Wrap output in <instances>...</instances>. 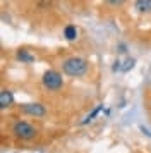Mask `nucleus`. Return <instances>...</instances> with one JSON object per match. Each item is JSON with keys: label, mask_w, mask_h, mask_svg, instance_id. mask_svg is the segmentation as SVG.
<instances>
[{"label": "nucleus", "mask_w": 151, "mask_h": 153, "mask_svg": "<svg viewBox=\"0 0 151 153\" xmlns=\"http://www.w3.org/2000/svg\"><path fill=\"white\" fill-rule=\"evenodd\" d=\"M41 81H43V86L48 91H58L64 86V79L57 71H47L41 77Z\"/></svg>", "instance_id": "3"}, {"label": "nucleus", "mask_w": 151, "mask_h": 153, "mask_svg": "<svg viewBox=\"0 0 151 153\" xmlns=\"http://www.w3.org/2000/svg\"><path fill=\"white\" fill-rule=\"evenodd\" d=\"M19 108L22 114L31 115V117H45L47 115V108L41 103H22L19 105Z\"/></svg>", "instance_id": "4"}, {"label": "nucleus", "mask_w": 151, "mask_h": 153, "mask_svg": "<svg viewBox=\"0 0 151 153\" xmlns=\"http://www.w3.org/2000/svg\"><path fill=\"white\" fill-rule=\"evenodd\" d=\"M14 102V97H12V91L9 90H2L0 91V107H2V110H5L9 108Z\"/></svg>", "instance_id": "5"}, {"label": "nucleus", "mask_w": 151, "mask_h": 153, "mask_svg": "<svg viewBox=\"0 0 151 153\" xmlns=\"http://www.w3.org/2000/svg\"><path fill=\"white\" fill-rule=\"evenodd\" d=\"M134 9L141 14H148V12H151V0H136Z\"/></svg>", "instance_id": "6"}, {"label": "nucleus", "mask_w": 151, "mask_h": 153, "mask_svg": "<svg viewBox=\"0 0 151 153\" xmlns=\"http://www.w3.org/2000/svg\"><path fill=\"white\" fill-rule=\"evenodd\" d=\"M64 36H65V40H69V42H74L76 38H77V29H76V26H67V28L64 29Z\"/></svg>", "instance_id": "8"}, {"label": "nucleus", "mask_w": 151, "mask_h": 153, "mask_svg": "<svg viewBox=\"0 0 151 153\" xmlns=\"http://www.w3.org/2000/svg\"><path fill=\"white\" fill-rule=\"evenodd\" d=\"M105 2H107V4H110V5H122L125 0H105Z\"/></svg>", "instance_id": "9"}, {"label": "nucleus", "mask_w": 151, "mask_h": 153, "mask_svg": "<svg viewBox=\"0 0 151 153\" xmlns=\"http://www.w3.org/2000/svg\"><path fill=\"white\" fill-rule=\"evenodd\" d=\"M17 59H19L22 64H31V62H34V55H33V53H29V50H26V48L17 50Z\"/></svg>", "instance_id": "7"}, {"label": "nucleus", "mask_w": 151, "mask_h": 153, "mask_svg": "<svg viewBox=\"0 0 151 153\" xmlns=\"http://www.w3.org/2000/svg\"><path fill=\"white\" fill-rule=\"evenodd\" d=\"M62 69L67 76H72V77H81L88 72V62L81 59V57H69L64 60L62 64Z\"/></svg>", "instance_id": "1"}, {"label": "nucleus", "mask_w": 151, "mask_h": 153, "mask_svg": "<svg viewBox=\"0 0 151 153\" xmlns=\"http://www.w3.org/2000/svg\"><path fill=\"white\" fill-rule=\"evenodd\" d=\"M10 131H12V134L16 138L24 139V141H29V139L36 138V134H38V129L33 124L26 122V120H16L12 124V129Z\"/></svg>", "instance_id": "2"}]
</instances>
